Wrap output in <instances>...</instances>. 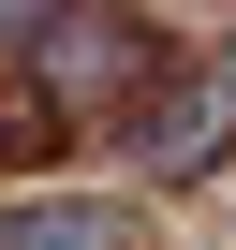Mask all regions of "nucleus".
Here are the masks:
<instances>
[{"label":"nucleus","mask_w":236,"mask_h":250,"mask_svg":"<svg viewBox=\"0 0 236 250\" xmlns=\"http://www.w3.org/2000/svg\"><path fill=\"white\" fill-rule=\"evenodd\" d=\"M133 59H148V30H133V15H45V44H30V74H45L59 103H103Z\"/></svg>","instance_id":"2"},{"label":"nucleus","mask_w":236,"mask_h":250,"mask_svg":"<svg viewBox=\"0 0 236 250\" xmlns=\"http://www.w3.org/2000/svg\"><path fill=\"white\" fill-rule=\"evenodd\" d=\"M221 147H236V44H207L192 88H163V103L133 118V162H148V177H207Z\"/></svg>","instance_id":"1"},{"label":"nucleus","mask_w":236,"mask_h":250,"mask_svg":"<svg viewBox=\"0 0 236 250\" xmlns=\"http://www.w3.org/2000/svg\"><path fill=\"white\" fill-rule=\"evenodd\" d=\"M0 250H133V221H118V206H15Z\"/></svg>","instance_id":"3"}]
</instances>
